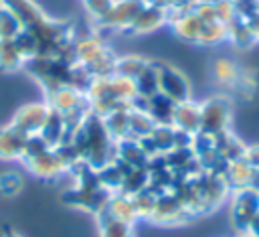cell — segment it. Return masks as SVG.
Returning a JSON list of instances; mask_svg holds the SVG:
<instances>
[{"label":"cell","instance_id":"obj_1","mask_svg":"<svg viewBox=\"0 0 259 237\" xmlns=\"http://www.w3.org/2000/svg\"><path fill=\"white\" fill-rule=\"evenodd\" d=\"M71 144L75 146L81 162L95 170L115 160V142L105 128L103 117H99L93 111H89L81 126L73 132Z\"/></svg>","mask_w":259,"mask_h":237},{"label":"cell","instance_id":"obj_2","mask_svg":"<svg viewBox=\"0 0 259 237\" xmlns=\"http://www.w3.org/2000/svg\"><path fill=\"white\" fill-rule=\"evenodd\" d=\"M71 170H75V174H77V186L63 194V203L99 215L105 209V205H107V201L113 192H109L99 182L97 170L87 166L85 162H79Z\"/></svg>","mask_w":259,"mask_h":237},{"label":"cell","instance_id":"obj_3","mask_svg":"<svg viewBox=\"0 0 259 237\" xmlns=\"http://www.w3.org/2000/svg\"><path fill=\"white\" fill-rule=\"evenodd\" d=\"M73 63L85 67L93 77L111 75L115 69V55L105 45V41L99 34H87L81 38H75L71 49Z\"/></svg>","mask_w":259,"mask_h":237},{"label":"cell","instance_id":"obj_4","mask_svg":"<svg viewBox=\"0 0 259 237\" xmlns=\"http://www.w3.org/2000/svg\"><path fill=\"white\" fill-rule=\"evenodd\" d=\"M73 61L63 57H34L26 61L24 69L45 87V91H51L55 87L69 83V71Z\"/></svg>","mask_w":259,"mask_h":237},{"label":"cell","instance_id":"obj_5","mask_svg":"<svg viewBox=\"0 0 259 237\" xmlns=\"http://www.w3.org/2000/svg\"><path fill=\"white\" fill-rule=\"evenodd\" d=\"M233 117V103L227 95H212L200 103V132L208 136H219L229 132Z\"/></svg>","mask_w":259,"mask_h":237},{"label":"cell","instance_id":"obj_6","mask_svg":"<svg viewBox=\"0 0 259 237\" xmlns=\"http://www.w3.org/2000/svg\"><path fill=\"white\" fill-rule=\"evenodd\" d=\"M156 73H158V93L168 97L174 103H182L190 97V83L186 75L176 69L170 63L156 61Z\"/></svg>","mask_w":259,"mask_h":237},{"label":"cell","instance_id":"obj_7","mask_svg":"<svg viewBox=\"0 0 259 237\" xmlns=\"http://www.w3.org/2000/svg\"><path fill=\"white\" fill-rule=\"evenodd\" d=\"M257 217H259V190H255V188L235 190L231 219H233V227L239 231V235L247 233L251 223Z\"/></svg>","mask_w":259,"mask_h":237},{"label":"cell","instance_id":"obj_8","mask_svg":"<svg viewBox=\"0 0 259 237\" xmlns=\"http://www.w3.org/2000/svg\"><path fill=\"white\" fill-rule=\"evenodd\" d=\"M144 6H146V0H113V6L99 22H95V28L125 32Z\"/></svg>","mask_w":259,"mask_h":237},{"label":"cell","instance_id":"obj_9","mask_svg":"<svg viewBox=\"0 0 259 237\" xmlns=\"http://www.w3.org/2000/svg\"><path fill=\"white\" fill-rule=\"evenodd\" d=\"M47 105L59 113H69V111H75V109H83V111H91V103H89V97L87 93L71 87V85H61V87H55L51 91H47Z\"/></svg>","mask_w":259,"mask_h":237},{"label":"cell","instance_id":"obj_10","mask_svg":"<svg viewBox=\"0 0 259 237\" xmlns=\"http://www.w3.org/2000/svg\"><path fill=\"white\" fill-rule=\"evenodd\" d=\"M47 115H49V105H47V101L26 103V105H22V107L14 113L10 126H12L16 132H20L22 136H26V138H28V136H38L40 130H42V124H45Z\"/></svg>","mask_w":259,"mask_h":237},{"label":"cell","instance_id":"obj_11","mask_svg":"<svg viewBox=\"0 0 259 237\" xmlns=\"http://www.w3.org/2000/svg\"><path fill=\"white\" fill-rule=\"evenodd\" d=\"M188 215L190 213L180 203V199L176 196V192L174 190H166V192L158 194L156 207H154V213H152L150 221L160 223V225H176V223L188 219Z\"/></svg>","mask_w":259,"mask_h":237},{"label":"cell","instance_id":"obj_12","mask_svg":"<svg viewBox=\"0 0 259 237\" xmlns=\"http://www.w3.org/2000/svg\"><path fill=\"white\" fill-rule=\"evenodd\" d=\"M168 24L172 26L174 34H176L180 41L198 45V41H200V32H202V20L194 14L192 6H190L188 10L170 14V16H168Z\"/></svg>","mask_w":259,"mask_h":237},{"label":"cell","instance_id":"obj_13","mask_svg":"<svg viewBox=\"0 0 259 237\" xmlns=\"http://www.w3.org/2000/svg\"><path fill=\"white\" fill-rule=\"evenodd\" d=\"M172 128L186 132V134H198L200 132V103L186 99L182 103H176L174 117H172Z\"/></svg>","mask_w":259,"mask_h":237},{"label":"cell","instance_id":"obj_14","mask_svg":"<svg viewBox=\"0 0 259 237\" xmlns=\"http://www.w3.org/2000/svg\"><path fill=\"white\" fill-rule=\"evenodd\" d=\"M164 24H168L166 10L146 4V6L140 10V14L134 18V22L130 24V28H127L125 32H130V34H148V32L158 30V28L164 26Z\"/></svg>","mask_w":259,"mask_h":237},{"label":"cell","instance_id":"obj_15","mask_svg":"<svg viewBox=\"0 0 259 237\" xmlns=\"http://www.w3.org/2000/svg\"><path fill=\"white\" fill-rule=\"evenodd\" d=\"M24 164L38 178H55V176H59V174H63L67 170V166L63 164V160L59 158V154H57L55 148H49L47 152L38 154L36 158L28 160Z\"/></svg>","mask_w":259,"mask_h":237},{"label":"cell","instance_id":"obj_16","mask_svg":"<svg viewBox=\"0 0 259 237\" xmlns=\"http://www.w3.org/2000/svg\"><path fill=\"white\" fill-rule=\"evenodd\" d=\"M38 136L49 144V148H57V146H61L65 142H71V134L67 130L63 113H59V111H55L51 107H49V115H47Z\"/></svg>","mask_w":259,"mask_h":237},{"label":"cell","instance_id":"obj_17","mask_svg":"<svg viewBox=\"0 0 259 237\" xmlns=\"http://www.w3.org/2000/svg\"><path fill=\"white\" fill-rule=\"evenodd\" d=\"M255 172L257 168L251 166L245 158L241 160H235V162H229L225 172H223V178L227 182L229 188L233 190H243V188H251L253 184V178H255Z\"/></svg>","mask_w":259,"mask_h":237},{"label":"cell","instance_id":"obj_18","mask_svg":"<svg viewBox=\"0 0 259 237\" xmlns=\"http://www.w3.org/2000/svg\"><path fill=\"white\" fill-rule=\"evenodd\" d=\"M115 158L127 164L130 168H148L150 156L144 152L140 140L136 138H123L115 142Z\"/></svg>","mask_w":259,"mask_h":237},{"label":"cell","instance_id":"obj_19","mask_svg":"<svg viewBox=\"0 0 259 237\" xmlns=\"http://www.w3.org/2000/svg\"><path fill=\"white\" fill-rule=\"evenodd\" d=\"M101 213H105L107 217H111V219H115V221L127 223V225H134V223L138 221V213H136V209H134L132 196H127V194H123V192H113Z\"/></svg>","mask_w":259,"mask_h":237},{"label":"cell","instance_id":"obj_20","mask_svg":"<svg viewBox=\"0 0 259 237\" xmlns=\"http://www.w3.org/2000/svg\"><path fill=\"white\" fill-rule=\"evenodd\" d=\"M26 136L16 132L10 124L0 128V160H16L22 158Z\"/></svg>","mask_w":259,"mask_h":237},{"label":"cell","instance_id":"obj_21","mask_svg":"<svg viewBox=\"0 0 259 237\" xmlns=\"http://www.w3.org/2000/svg\"><path fill=\"white\" fill-rule=\"evenodd\" d=\"M127 170H130V166L115 158V160L107 162L105 166H101V168L97 170V176H99V182H101L109 192H117V190L121 188V184H123V178H125Z\"/></svg>","mask_w":259,"mask_h":237},{"label":"cell","instance_id":"obj_22","mask_svg":"<svg viewBox=\"0 0 259 237\" xmlns=\"http://www.w3.org/2000/svg\"><path fill=\"white\" fill-rule=\"evenodd\" d=\"M136 83V93L142 99H150L158 93V73H156V61H148L146 67L138 73L134 79Z\"/></svg>","mask_w":259,"mask_h":237},{"label":"cell","instance_id":"obj_23","mask_svg":"<svg viewBox=\"0 0 259 237\" xmlns=\"http://www.w3.org/2000/svg\"><path fill=\"white\" fill-rule=\"evenodd\" d=\"M212 77L217 79V83L235 89V85L239 83V77H241V69L235 61H231L227 57H221L212 63Z\"/></svg>","mask_w":259,"mask_h":237},{"label":"cell","instance_id":"obj_24","mask_svg":"<svg viewBox=\"0 0 259 237\" xmlns=\"http://www.w3.org/2000/svg\"><path fill=\"white\" fill-rule=\"evenodd\" d=\"M103 124L113 138V142H119L123 138H130V109L111 111L103 117Z\"/></svg>","mask_w":259,"mask_h":237},{"label":"cell","instance_id":"obj_25","mask_svg":"<svg viewBox=\"0 0 259 237\" xmlns=\"http://www.w3.org/2000/svg\"><path fill=\"white\" fill-rule=\"evenodd\" d=\"M24 65H26V61L20 55L14 38L12 41H0V69L12 73L18 69H24Z\"/></svg>","mask_w":259,"mask_h":237},{"label":"cell","instance_id":"obj_26","mask_svg":"<svg viewBox=\"0 0 259 237\" xmlns=\"http://www.w3.org/2000/svg\"><path fill=\"white\" fill-rule=\"evenodd\" d=\"M156 128L154 120L140 107H132L130 109V138H136V140H142L146 138L152 130Z\"/></svg>","mask_w":259,"mask_h":237},{"label":"cell","instance_id":"obj_27","mask_svg":"<svg viewBox=\"0 0 259 237\" xmlns=\"http://www.w3.org/2000/svg\"><path fill=\"white\" fill-rule=\"evenodd\" d=\"M148 184H150V170L148 168H130L125 178H123V184L117 192H123V194L132 196V194L148 188Z\"/></svg>","mask_w":259,"mask_h":237},{"label":"cell","instance_id":"obj_28","mask_svg":"<svg viewBox=\"0 0 259 237\" xmlns=\"http://www.w3.org/2000/svg\"><path fill=\"white\" fill-rule=\"evenodd\" d=\"M97 223H99V235L101 237H134V225L115 221V219L107 217L105 213L97 215Z\"/></svg>","mask_w":259,"mask_h":237},{"label":"cell","instance_id":"obj_29","mask_svg":"<svg viewBox=\"0 0 259 237\" xmlns=\"http://www.w3.org/2000/svg\"><path fill=\"white\" fill-rule=\"evenodd\" d=\"M148 59L140 57V55H123V57H117L115 59V69L113 73L121 75V77H127V79H136L138 73L146 67Z\"/></svg>","mask_w":259,"mask_h":237},{"label":"cell","instance_id":"obj_30","mask_svg":"<svg viewBox=\"0 0 259 237\" xmlns=\"http://www.w3.org/2000/svg\"><path fill=\"white\" fill-rule=\"evenodd\" d=\"M20 30H22V24L16 18V14L4 4H0V41H12Z\"/></svg>","mask_w":259,"mask_h":237},{"label":"cell","instance_id":"obj_31","mask_svg":"<svg viewBox=\"0 0 259 237\" xmlns=\"http://www.w3.org/2000/svg\"><path fill=\"white\" fill-rule=\"evenodd\" d=\"M156 199H158V194L152 188H144V190L132 194V203H134V209L138 213V219H150L152 217L154 207H156Z\"/></svg>","mask_w":259,"mask_h":237},{"label":"cell","instance_id":"obj_32","mask_svg":"<svg viewBox=\"0 0 259 237\" xmlns=\"http://www.w3.org/2000/svg\"><path fill=\"white\" fill-rule=\"evenodd\" d=\"M227 41V24H223L221 20L214 22H202V32H200V41L198 45H219Z\"/></svg>","mask_w":259,"mask_h":237},{"label":"cell","instance_id":"obj_33","mask_svg":"<svg viewBox=\"0 0 259 237\" xmlns=\"http://www.w3.org/2000/svg\"><path fill=\"white\" fill-rule=\"evenodd\" d=\"M14 43H16V47H18L20 55L24 57V61H30V59L38 57V43H36V38H34L30 32H26L24 28L16 34Z\"/></svg>","mask_w":259,"mask_h":237},{"label":"cell","instance_id":"obj_34","mask_svg":"<svg viewBox=\"0 0 259 237\" xmlns=\"http://www.w3.org/2000/svg\"><path fill=\"white\" fill-rule=\"evenodd\" d=\"M49 150V144L40 138V136H28L26 142H24V150H22V162H28L32 158H36L38 154L47 152Z\"/></svg>","mask_w":259,"mask_h":237},{"label":"cell","instance_id":"obj_35","mask_svg":"<svg viewBox=\"0 0 259 237\" xmlns=\"http://www.w3.org/2000/svg\"><path fill=\"white\" fill-rule=\"evenodd\" d=\"M22 188V176L16 172H4L0 174V192L6 196L16 194Z\"/></svg>","mask_w":259,"mask_h":237},{"label":"cell","instance_id":"obj_36","mask_svg":"<svg viewBox=\"0 0 259 237\" xmlns=\"http://www.w3.org/2000/svg\"><path fill=\"white\" fill-rule=\"evenodd\" d=\"M81 2L95 22H99L109 12V8L113 6V0H81Z\"/></svg>","mask_w":259,"mask_h":237},{"label":"cell","instance_id":"obj_37","mask_svg":"<svg viewBox=\"0 0 259 237\" xmlns=\"http://www.w3.org/2000/svg\"><path fill=\"white\" fill-rule=\"evenodd\" d=\"M2 237H20V235H18V233H14V231H12V229H6V231H4V235H2Z\"/></svg>","mask_w":259,"mask_h":237},{"label":"cell","instance_id":"obj_38","mask_svg":"<svg viewBox=\"0 0 259 237\" xmlns=\"http://www.w3.org/2000/svg\"><path fill=\"white\" fill-rule=\"evenodd\" d=\"M239 237H253V235H249V233H241Z\"/></svg>","mask_w":259,"mask_h":237}]
</instances>
